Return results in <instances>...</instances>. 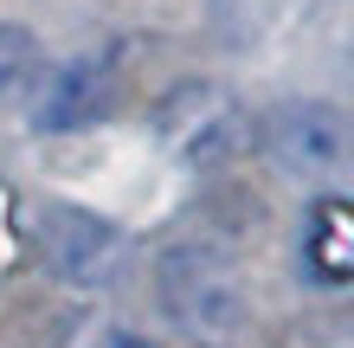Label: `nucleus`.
Masks as SVG:
<instances>
[{"mask_svg":"<svg viewBox=\"0 0 354 348\" xmlns=\"http://www.w3.org/2000/svg\"><path fill=\"white\" fill-rule=\"evenodd\" d=\"M155 297L168 310V322L180 336H194L200 348H225L245 329V316H252L239 264L225 252H213V245H174V252H161Z\"/></svg>","mask_w":354,"mask_h":348,"instance_id":"1","label":"nucleus"},{"mask_svg":"<svg viewBox=\"0 0 354 348\" xmlns=\"http://www.w3.org/2000/svg\"><path fill=\"white\" fill-rule=\"evenodd\" d=\"M258 149L297 181H342L354 174V116L342 104L290 97L258 122Z\"/></svg>","mask_w":354,"mask_h":348,"instance_id":"2","label":"nucleus"},{"mask_svg":"<svg viewBox=\"0 0 354 348\" xmlns=\"http://www.w3.org/2000/svg\"><path fill=\"white\" fill-rule=\"evenodd\" d=\"M32 245H39V258H46V271L77 284V291H103V284H116L122 264H129V239H122L110 219L84 213V207H39Z\"/></svg>","mask_w":354,"mask_h":348,"instance_id":"3","label":"nucleus"},{"mask_svg":"<svg viewBox=\"0 0 354 348\" xmlns=\"http://www.w3.org/2000/svg\"><path fill=\"white\" fill-rule=\"evenodd\" d=\"M155 129L161 142L180 155V161H194V168H213V161L225 155H239L245 149V110L225 97L219 84H180L161 97V110H155Z\"/></svg>","mask_w":354,"mask_h":348,"instance_id":"4","label":"nucleus"},{"mask_svg":"<svg viewBox=\"0 0 354 348\" xmlns=\"http://www.w3.org/2000/svg\"><path fill=\"white\" fill-rule=\"evenodd\" d=\"M116 104V58L110 52H91V58H71L58 65L32 97V122L39 129H84L103 110Z\"/></svg>","mask_w":354,"mask_h":348,"instance_id":"5","label":"nucleus"},{"mask_svg":"<svg viewBox=\"0 0 354 348\" xmlns=\"http://www.w3.org/2000/svg\"><path fill=\"white\" fill-rule=\"evenodd\" d=\"M303 271L316 284H354V200L322 194L303 219Z\"/></svg>","mask_w":354,"mask_h":348,"instance_id":"6","label":"nucleus"},{"mask_svg":"<svg viewBox=\"0 0 354 348\" xmlns=\"http://www.w3.org/2000/svg\"><path fill=\"white\" fill-rule=\"evenodd\" d=\"M39 84H46V46L26 26L0 19V104H26L39 97Z\"/></svg>","mask_w":354,"mask_h":348,"instance_id":"7","label":"nucleus"},{"mask_svg":"<svg viewBox=\"0 0 354 348\" xmlns=\"http://www.w3.org/2000/svg\"><path fill=\"white\" fill-rule=\"evenodd\" d=\"M65 348H161L155 336H142V329H129V322H84V329H77Z\"/></svg>","mask_w":354,"mask_h":348,"instance_id":"8","label":"nucleus"}]
</instances>
